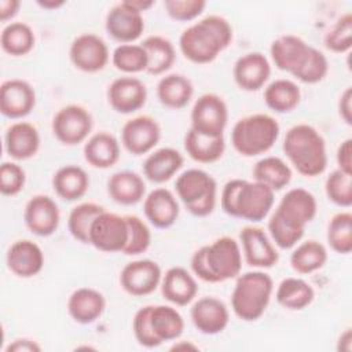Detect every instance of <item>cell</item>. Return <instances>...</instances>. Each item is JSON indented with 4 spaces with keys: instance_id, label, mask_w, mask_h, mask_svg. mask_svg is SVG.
I'll return each mask as SVG.
<instances>
[{
    "instance_id": "1f68e13d",
    "label": "cell",
    "mask_w": 352,
    "mask_h": 352,
    "mask_svg": "<svg viewBox=\"0 0 352 352\" xmlns=\"http://www.w3.org/2000/svg\"><path fill=\"white\" fill-rule=\"evenodd\" d=\"M148 320L154 336L161 344L179 338L184 330L183 316L170 305H150Z\"/></svg>"
},
{
    "instance_id": "6f0895ef",
    "label": "cell",
    "mask_w": 352,
    "mask_h": 352,
    "mask_svg": "<svg viewBox=\"0 0 352 352\" xmlns=\"http://www.w3.org/2000/svg\"><path fill=\"white\" fill-rule=\"evenodd\" d=\"M126 3L139 12H143L154 6L153 0H126Z\"/></svg>"
},
{
    "instance_id": "7c38bea8",
    "label": "cell",
    "mask_w": 352,
    "mask_h": 352,
    "mask_svg": "<svg viewBox=\"0 0 352 352\" xmlns=\"http://www.w3.org/2000/svg\"><path fill=\"white\" fill-rule=\"evenodd\" d=\"M69 56L76 69L85 73H96L107 65L109 48L98 34L82 33L72 41Z\"/></svg>"
},
{
    "instance_id": "d4e9b609",
    "label": "cell",
    "mask_w": 352,
    "mask_h": 352,
    "mask_svg": "<svg viewBox=\"0 0 352 352\" xmlns=\"http://www.w3.org/2000/svg\"><path fill=\"white\" fill-rule=\"evenodd\" d=\"M4 147L7 154L14 160L23 161L32 158L40 147L37 128L26 121L11 124L4 135Z\"/></svg>"
},
{
    "instance_id": "f546056e",
    "label": "cell",
    "mask_w": 352,
    "mask_h": 352,
    "mask_svg": "<svg viewBox=\"0 0 352 352\" xmlns=\"http://www.w3.org/2000/svg\"><path fill=\"white\" fill-rule=\"evenodd\" d=\"M52 187L59 198L76 201L85 195L89 187V177L87 172L77 165H63L54 173Z\"/></svg>"
},
{
    "instance_id": "d590c367",
    "label": "cell",
    "mask_w": 352,
    "mask_h": 352,
    "mask_svg": "<svg viewBox=\"0 0 352 352\" xmlns=\"http://www.w3.org/2000/svg\"><path fill=\"white\" fill-rule=\"evenodd\" d=\"M301 99L300 87L287 78H278L264 89L265 104L275 113H289L294 110Z\"/></svg>"
},
{
    "instance_id": "f907efd6",
    "label": "cell",
    "mask_w": 352,
    "mask_h": 352,
    "mask_svg": "<svg viewBox=\"0 0 352 352\" xmlns=\"http://www.w3.org/2000/svg\"><path fill=\"white\" fill-rule=\"evenodd\" d=\"M148 312H150V305H144V307L139 308L133 316L132 329H133L136 341L142 346L155 348V346L161 345V342L157 340V337L154 336V333L151 330L150 320H148Z\"/></svg>"
},
{
    "instance_id": "2e32d148",
    "label": "cell",
    "mask_w": 352,
    "mask_h": 352,
    "mask_svg": "<svg viewBox=\"0 0 352 352\" xmlns=\"http://www.w3.org/2000/svg\"><path fill=\"white\" fill-rule=\"evenodd\" d=\"M239 239L248 265L256 268H271L278 263L279 254L263 228L246 226L241 230Z\"/></svg>"
},
{
    "instance_id": "b9f144b4",
    "label": "cell",
    "mask_w": 352,
    "mask_h": 352,
    "mask_svg": "<svg viewBox=\"0 0 352 352\" xmlns=\"http://www.w3.org/2000/svg\"><path fill=\"white\" fill-rule=\"evenodd\" d=\"M327 242L330 248L340 253L348 254L352 250V213H336L327 226Z\"/></svg>"
},
{
    "instance_id": "680465c9",
    "label": "cell",
    "mask_w": 352,
    "mask_h": 352,
    "mask_svg": "<svg viewBox=\"0 0 352 352\" xmlns=\"http://www.w3.org/2000/svg\"><path fill=\"white\" fill-rule=\"evenodd\" d=\"M37 4L45 10H55V8L62 7L65 4V1L63 0H44V1L38 0Z\"/></svg>"
},
{
    "instance_id": "44dd1931",
    "label": "cell",
    "mask_w": 352,
    "mask_h": 352,
    "mask_svg": "<svg viewBox=\"0 0 352 352\" xmlns=\"http://www.w3.org/2000/svg\"><path fill=\"white\" fill-rule=\"evenodd\" d=\"M271 65L261 52H248L236 59L232 76L236 85L243 91H258L270 78Z\"/></svg>"
},
{
    "instance_id": "e0dca14e",
    "label": "cell",
    "mask_w": 352,
    "mask_h": 352,
    "mask_svg": "<svg viewBox=\"0 0 352 352\" xmlns=\"http://www.w3.org/2000/svg\"><path fill=\"white\" fill-rule=\"evenodd\" d=\"M109 104L121 114H129L144 106L147 100V88L136 77L122 76L111 81L107 88Z\"/></svg>"
},
{
    "instance_id": "d6986e66",
    "label": "cell",
    "mask_w": 352,
    "mask_h": 352,
    "mask_svg": "<svg viewBox=\"0 0 352 352\" xmlns=\"http://www.w3.org/2000/svg\"><path fill=\"white\" fill-rule=\"evenodd\" d=\"M36 104V92L32 85L21 78L3 81L0 87V111L8 118L28 116Z\"/></svg>"
},
{
    "instance_id": "7bdbcfd3",
    "label": "cell",
    "mask_w": 352,
    "mask_h": 352,
    "mask_svg": "<svg viewBox=\"0 0 352 352\" xmlns=\"http://www.w3.org/2000/svg\"><path fill=\"white\" fill-rule=\"evenodd\" d=\"M113 66L124 73H139L147 69V54L142 44H120L111 54Z\"/></svg>"
},
{
    "instance_id": "ee69618b",
    "label": "cell",
    "mask_w": 352,
    "mask_h": 352,
    "mask_svg": "<svg viewBox=\"0 0 352 352\" xmlns=\"http://www.w3.org/2000/svg\"><path fill=\"white\" fill-rule=\"evenodd\" d=\"M327 198L342 208L352 205V175L341 169L333 170L324 183Z\"/></svg>"
},
{
    "instance_id": "cb8c5ba5",
    "label": "cell",
    "mask_w": 352,
    "mask_h": 352,
    "mask_svg": "<svg viewBox=\"0 0 352 352\" xmlns=\"http://www.w3.org/2000/svg\"><path fill=\"white\" fill-rule=\"evenodd\" d=\"M143 212L154 227L168 228L176 223L180 209L175 195L168 188L158 187L144 198Z\"/></svg>"
},
{
    "instance_id": "681fc988",
    "label": "cell",
    "mask_w": 352,
    "mask_h": 352,
    "mask_svg": "<svg viewBox=\"0 0 352 352\" xmlns=\"http://www.w3.org/2000/svg\"><path fill=\"white\" fill-rule=\"evenodd\" d=\"M164 7L168 15L176 21H191L199 16L206 7L204 0H165Z\"/></svg>"
},
{
    "instance_id": "5bb4252c",
    "label": "cell",
    "mask_w": 352,
    "mask_h": 352,
    "mask_svg": "<svg viewBox=\"0 0 352 352\" xmlns=\"http://www.w3.org/2000/svg\"><path fill=\"white\" fill-rule=\"evenodd\" d=\"M161 282L160 265L150 260H135L124 265L120 274V283L122 289L135 297L147 296L153 293Z\"/></svg>"
},
{
    "instance_id": "816d5d0a",
    "label": "cell",
    "mask_w": 352,
    "mask_h": 352,
    "mask_svg": "<svg viewBox=\"0 0 352 352\" xmlns=\"http://www.w3.org/2000/svg\"><path fill=\"white\" fill-rule=\"evenodd\" d=\"M338 169L352 175V140L345 139L337 148Z\"/></svg>"
},
{
    "instance_id": "4dcf8cb0",
    "label": "cell",
    "mask_w": 352,
    "mask_h": 352,
    "mask_svg": "<svg viewBox=\"0 0 352 352\" xmlns=\"http://www.w3.org/2000/svg\"><path fill=\"white\" fill-rule=\"evenodd\" d=\"M84 158L94 168H110L120 160V143L113 135L98 132L84 144Z\"/></svg>"
},
{
    "instance_id": "4316f807",
    "label": "cell",
    "mask_w": 352,
    "mask_h": 352,
    "mask_svg": "<svg viewBox=\"0 0 352 352\" xmlns=\"http://www.w3.org/2000/svg\"><path fill=\"white\" fill-rule=\"evenodd\" d=\"M106 300L103 294L92 287L76 289L67 300V311L74 322L89 324L104 311Z\"/></svg>"
},
{
    "instance_id": "277c9868",
    "label": "cell",
    "mask_w": 352,
    "mask_h": 352,
    "mask_svg": "<svg viewBox=\"0 0 352 352\" xmlns=\"http://www.w3.org/2000/svg\"><path fill=\"white\" fill-rule=\"evenodd\" d=\"M242 253L239 243L231 236H221L210 245L194 252L191 270L202 280L217 283L239 275Z\"/></svg>"
},
{
    "instance_id": "e575fe53",
    "label": "cell",
    "mask_w": 352,
    "mask_h": 352,
    "mask_svg": "<svg viewBox=\"0 0 352 352\" xmlns=\"http://www.w3.org/2000/svg\"><path fill=\"white\" fill-rule=\"evenodd\" d=\"M276 301L286 309L300 311L307 308L315 297L312 286L301 278H285L276 289Z\"/></svg>"
},
{
    "instance_id": "603a6c76",
    "label": "cell",
    "mask_w": 352,
    "mask_h": 352,
    "mask_svg": "<svg viewBox=\"0 0 352 352\" xmlns=\"http://www.w3.org/2000/svg\"><path fill=\"white\" fill-rule=\"evenodd\" d=\"M311 45L296 34H283L271 43L270 52L274 65L292 76L304 65Z\"/></svg>"
},
{
    "instance_id": "db71d44e",
    "label": "cell",
    "mask_w": 352,
    "mask_h": 352,
    "mask_svg": "<svg viewBox=\"0 0 352 352\" xmlns=\"http://www.w3.org/2000/svg\"><path fill=\"white\" fill-rule=\"evenodd\" d=\"M7 352H38L41 351V346L33 341V340H29V338H16L14 340L7 348H6Z\"/></svg>"
},
{
    "instance_id": "9a60e30c",
    "label": "cell",
    "mask_w": 352,
    "mask_h": 352,
    "mask_svg": "<svg viewBox=\"0 0 352 352\" xmlns=\"http://www.w3.org/2000/svg\"><path fill=\"white\" fill-rule=\"evenodd\" d=\"M104 26L110 37L122 44H131L142 36L144 19L142 12L132 8L126 0H124L109 10Z\"/></svg>"
},
{
    "instance_id": "f6af8a7d",
    "label": "cell",
    "mask_w": 352,
    "mask_h": 352,
    "mask_svg": "<svg viewBox=\"0 0 352 352\" xmlns=\"http://www.w3.org/2000/svg\"><path fill=\"white\" fill-rule=\"evenodd\" d=\"M324 45L327 50L342 54L352 47V14L341 15L324 36Z\"/></svg>"
},
{
    "instance_id": "836d02e7",
    "label": "cell",
    "mask_w": 352,
    "mask_h": 352,
    "mask_svg": "<svg viewBox=\"0 0 352 352\" xmlns=\"http://www.w3.org/2000/svg\"><path fill=\"white\" fill-rule=\"evenodd\" d=\"M194 94L191 81L183 74H168L157 84L158 100L169 109H183L188 104Z\"/></svg>"
},
{
    "instance_id": "484cf974",
    "label": "cell",
    "mask_w": 352,
    "mask_h": 352,
    "mask_svg": "<svg viewBox=\"0 0 352 352\" xmlns=\"http://www.w3.org/2000/svg\"><path fill=\"white\" fill-rule=\"evenodd\" d=\"M161 293L169 302L183 307L195 298L198 285L195 278L186 268L172 267L162 278Z\"/></svg>"
},
{
    "instance_id": "8fae6325",
    "label": "cell",
    "mask_w": 352,
    "mask_h": 352,
    "mask_svg": "<svg viewBox=\"0 0 352 352\" xmlns=\"http://www.w3.org/2000/svg\"><path fill=\"white\" fill-rule=\"evenodd\" d=\"M228 121L226 102L216 94L201 95L191 110V128L208 136H223Z\"/></svg>"
},
{
    "instance_id": "7402d4cb",
    "label": "cell",
    "mask_w": 352,
    "mask_h": 352,
    "mask_svg": "<svg viewBox=\"0 0 352 352\" xmlns=\"http://www.w3.org/2000/svg\"><path fill=\"white\" fill-rule=\"evenodd\" d=\"M8 270L21 278L37 275L44 265V253L41 248L30 239L15 241L6 256Z\"/></svg>"
},
{
    "instance_id": "3957f363",
    "label": "cell",
    "mask_w": 352,
    "mask_h": 352,
    "mask_svg": "<svg viewBox=\"0 0 352 352\" xmlns=\"http://www.w3.org/2000/svg\"><path fill=\"white\" fill-rule=\"evenodd\" d=\"M275 191L260 182H248L243 179L228 180L221 191V209L238 219L260 221L270 213Z\"/></svg>"
},
{
    "instance_id": "9f6ffc18",
    "label": "cell",
    "mask_w": 352,
    "mask_h": 352,
    "mask_svg": "<svg viewBox=\"0 0 352 352\" xmlns=\"http://www.w3.org/2000/svg\"><path fill=\"white\" fill-rule=\"evenodd\" d=\"M337 349L344 351V352H351V349H352V330L349 327L340 336Z\"/></svg>"
},
{
    "instance_id": "4fadbf2b",
    "label": "cell",
    "mask_w": 352,
    "mask_h": 352,
    "mask_svg": "<svg viewBox=\"0 0 352 352\" xmlns=\"http://www.w3.org/2000/svg\"><path fill=\"white\" fill-rule=\"evenodd\" d=\"M161 128L155 118L150 116H138L121 128L122 146L133 155H142L151 151L160 142Z\"/></svg>"
},
{
    "instance_id": "7a4b0ae2",
    "label": "cell",
    "mask_w": 352,
    "mask_h": 352,
    "mask_svg": "<svg viewBox=\"0 0 352 352\" xmlns=\"http://www.w3.org/2000/svg\"><path fill=\"white\" fill-rule=\"evenodd\" d=\"M231 40L230 22L220 15H206L182 32L179 47L186 59L194 63H209L230 45Z\"/></svg>"
},
{
    "instance_id": "ba28073f",
    "label": "cell",
    "mask_w": 352,
    "mask_h": 352,
    "mask_svg": "<svg viewBox=\"0 0 352 352\" xmlns=\"http://www.w3.org/2000/svg\"><path fill=\"white\" fill-rule=\"evenodd\" d=\"M175 188L179 199L191 214L205 217L214 210L217 184L208 172L197 168L187 169L177 176Z\"/></svg>"
},
{
    "instance_id": "91938a15",
    "label": "cell",
    "mask_w": 352,
    "mask_h": 352,
    "mask_svg": "<svg viewBox=\"0 0 352 352\" xmlns=\"http://www.w3.org/2000/svg\"><path fill=\"white\" fill-rule=\"evenodd\" d=\"M180 349H183V351H198V346L197 345H194L192 342H190V341H180V342H176L172 348H170V351H180Z\"/></svg>"
},
{
    "instance_id": "9c48e42d",
    "label": "cell",
    "mask_w": 352,
    "mask_h": 352,
    "mask_svg": "<svg viewBox=\"0 0 352 352\" xmlns=\"http://www.w3.org/2000/svg\"><path fill=\"white\" fill-rule=\"evenodd\" d=\"M54 136L66 146L84 142L92 129L89 111L80 104H67L56 111L52 118Z\"/></svg>"
},
{
    "instance_id": "52a82bcc",
    "label": "cell",
    "mask_w": 352,
    "mask_h": 352,
    "mask_svg": "<svg viewBox=\"0 0 352 352\" xmlns=\"http://www.w3.org/2000/svg\"><path fill=\"white\" fill-rule=\"evenodd\" d=\"M280 126L278 121L264 113H256L238 120L231 131V143L243 157L267 153L278 140Z\"/></svg>"
},
{
    "instance_id": "f5cc1de1",
    "label": "cell",
    "mask_w": 352,
    "mask_h": 352,
    "mask_svg": "<svg viewBox=\"0 0 352 352\" xmlns=\"http://www.w3.org/2000/svg\"><path fill=\"white\" fill-rule=\"evenodd\" d=\"M338 113L345 124H352V88L348 87L340 96L338 100Z\"/></svg>"
},
{
    "instance_id": "ab89813d",
    "label": "cell",
    "mask_w": 352,
    "mask_h": 352,
    "mask_svg": "<svg viewBox=\"0 0 352 352\" xmlns=\"http://www.w3.org/2000/svg\"><path fill=\"white\" fill-rule=\"evenodd\" d=\"M327 261V250L318 241L300 243L290 254V265L298 274H311L320 270Z\"/></svg>"
},
{
    "instance_id": "d6a6232c",
    "label": "cell",
    "mask_w": 352,
    "mask_h": 352,
    "mask_svg": "<svg viewBox=\"0 0 352 352\" xmlns=\"http://www.w3.org/2000/svg\"><path fill=\"white\" fill-rule=\"evenodd\" d=\"M184 148L194 161L210 164L221 158L226 150L224 136H208L190 128L184 136Z\"/></svg>"
},
{
    "instance_id": "bcb514c9",
    "label": "cell",
    "mask_w": 352,
    "mask_h": 352,
    "mask_svg": "<svg viewBox=\"0 0 352 352\" xmlns=\"http://www.w3.org/2000/svg\"><path fill=\"white\" fill-rule=\"evenodd\" d=\"M125 219L128 223V241L122 253L126 256H136L146 252L151 242L150 228L135 214H126Z\"/></svg>"
},
{
    "instance_id": "f1b7e54d",
    "label": "cell",
    "mask_w": 352,
    "mask_h": 352,
    "mask_svg": "<svg viewBox=\"0 0 352 352\" xmlns=\"http://www.w3.org/2000/svg\"><path fill=\"white\" fill-rule=\"evenodd\" d=\"M107 192L117 204L135 205L144 197L146 183L136 172L120 170L109 177Z\"/></svg>"
},
{
    "instance_id": "8992f818",
    "label": "cell",
    "mask_w": 352,
    "mask_h": 352,
    "mask_svg": "<svg viewBox=\"0 0 352 352\" xmlns=\"http://www.w3.org/2000/svg\"><path fill=\"white\" fill-rule=\"evenodd\" d=\"M274 290L272 278L263 271H249L236 278L231 308L234 314L245 320H257L267 309Z\"/></svg>"
},
{
    "instance_id": "5b68a950",
    "label": "cell",
    "mask_w": 352,
    "mask_h": 352,
    "mask_svg": "<svg viewBox=\"0 0 352 352\" xmlns=\"http://www.w3.org/2000/svg\"><path fill=\"white\" fill-rule=\"evenodd\" d=\"M283 153L296 168L307 177L322 175L327 166L326 143L323 136L308 124L292 126L283 139Z\"/></svg>"
},
{
    "instance_id": "f35d334b",
    "label": "cell",
    "mask_w": 352,
    "mask_h": 352,
    "mask_svg": "<svg viewBox=\"0 0 352 352\" xmlns=\"http://www.w3.org/2000/svg\"><path fill=\"white\" fill-rule=\"evenodd\" d=\"M34 33L25 22H11L6 25L0 34V44L4 52L12 56L29 54L34 47Z\"/></svg>"
},
{
    "instance_id": "6da1fadb",
    "label": "cell",
    "mask_w": 352,
    "mask_h": 352,
    "mask_svg": "<svg viewBox=\"0 0 352 352\" xmlns=\"http://www.w3.org/2000/svg\"><path fill=\"white\" fill-rule=\"evenodd\" d=\"M318 204L312 192L296 187L289 190L268 220V231L280 249L293 248L302 236L305 226L316 216Z\"/></svg>"
},
{
    "instance_id": "11a10c76",
    "label": "cell",
    "mask_w": 352,
    "mask_h": 352,
    "mask_svg": "<svg viewBox=\"0 0 352 352\" xmlns=\"http://www.w3.org/2000/svg\"><path fill=\"white\" fill-rule=\"evenodd\" d=\"M21 3L18 0H1L0 1V21L6 22L12 18L19 8Z\"/></svg>"
},
{
    "instance_id": "7dc6e473",
    "label": "cell",
    "mask_w": 352,
    "mask_h": 352,
    "mask_svg": "<svg viewBox=\"0 0 352 352\" xmlns=\"http://www.w3.org/2000/svg\"><path fill=\"white\" fill-rule=\"evenodd\" d=\"M327 72H329V62L326 55L318 48L311 45L304 65L293 74V77H296L298 81L305 84H316L326 77Z\"/></svg>"
},
{
    "instance_id": "ffe728a7",
    "label": "cell",
    "mask_w": 352,
    "mask_h": 352,
    "mask_svg": "<svg viewBox=\"0 0 352 352\" xmlns=\"http://www.w3.org/2000/svg\"><path fill=\"white\" fill-rule=\"evenodd\" d=\"M190 316L194 326L209 336L221 333L230 322V312L226 304L212 296L198 298L190 309Z\"/></svg>"
},
{
    "instance_id": "c3c4849f",
    "label": "cell",
    "mask_w": 352,
    "mask_h": 352,
    "mask_svg": "<svg viewBox=\"0 0 352 352\" xmlns=\"http://www.w3.org/2000/svg\"><path fill=\"white\" fill-rule=\"evenodd\" d=\"M26 182L25 170L15 162H3L0 166V191L3 195H16Z\"/></svg>"
},
{
    "instance_id": "30bf717a",
    "label": "cell",
    "mask_w": 352,
    "mask_h": 352,
    "mask_svg": "<svg viewBox=\"0 0 352 352\" xmlns=\"http://www.w3.org/2000/svg\"><path fill=\"white\" fill-rule=\"evenodd\" d=\"M128 241V223L125 216L102 212L89 230V245L98 250L116 253L124 250Z\"/></svg>"
},
{
    "instance_id": "60d3db41",
    "label": "cell",
    "mask_w": 352,
    "mask_h": 352,
    "mask_svg": "<svg viewBox=\"0 0 352 352\" xmlns=\"http://www.w3.org/2000/svg\"><path fill=\"white\" fill-rule=\"evenodd\" d=\"M106 209L94 202H82L72 209L67 227L72 236L82 243H89V230L94 220Z\"/></svg>"
},
{
    "instance_id": "8d00e7d4",
    "label": "cell",
    "mask_w": 352,
    "mask_h": 352,
    "mask_svg": "<svg viewBox=\"0 0 352 352\" xmlns=\"http://www.w3.org/2000/svg\"><path fill=\"white\" fill-rule=\"evenodd\" d=\"M142 47L147 54L146 72L158 76L169 70L176 59L173 44L162 36H148L143 40Z\"/></svg>"
},
{
    "instance_id": "ac0fdd59",
    "label": "cell",
    "mask_w": 352,
    "mask_h": 352,
    "mask_svg": "<svg viewBox=\"0 0 352 352\" xmlns=\"http://www.w3.org/2000/svg\"><path fill=\"white\" fill-rule=\"evenodd\" d=\"M23 220L26 227L38 236L52 235L60 220V213L56 202L44 194L32 197L23 210Z\"/></svg>"
},
{
    "instance_id": "83f0119b",
    "label": "cell",
    "mask_w": 352,
    "mask_h": 352,
    "mask_svg": "<svg viewBox=\"0 0 352 352\" xmlns=\"http://www.w3.org/2000/svg\"><path fill=\"white\" fill-rule=\"evenodd\" d=\"M183 155L173 147H162L151 154L143 162V175L153 183L168 182L183 166Z\"/></svg>"
},
{
    "instance_id": "74e56055",
    "label": "cell",
    "mask_w": 352,
    "mask_h": 352,
    "mask_svg": "<svg viewBox=\"0 0 352 352\" xmlns=\"http://www.w3.org/2000/svg\"><path fill=\"white\" fill-rule=\"evenodd\" d=\"M253 179L268 186L271 190L278 191L290 183L292 169L282 158L268 155L254 164Z\"/></svg>"
}]
</instances>
